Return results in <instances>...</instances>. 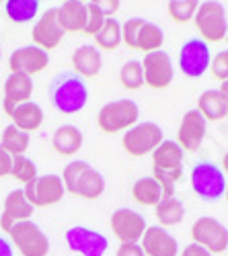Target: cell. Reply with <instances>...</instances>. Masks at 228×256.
<instances>
[{
	"mask_svg": "<svg viewBox=\"0 0 228 256\" xmlns=\"http://www.w3.org/2000/svg\"><path fill=\"white\" fill-rule=\"evenodd\" d=\"M50 100L60 113L74 115L87 106L89 88L78 74L62 72L50 84Z\"/></svg>",
	"mask_w": 228,
	"mask_h": 256,
	"instance_id": "obj_1",
	"label": "cell"
},
{
	"mask_svg": "<svg viewBox=\"0 0 228 256\" xmlns=\"http://www.w3.org/2000/svg\"><path fill=\"white\" fill-rule=\"evenodd\" d=\"M189 184H191V190L201 201L214 203V201H220L224 197L226 174L222 172V168L216 166L214 162L203 160V162H197L191 168Z\"/></svg>",
	"mask_w": 228,
	"mask_h": 256,
	"instance_id": "obj_2",
	"label": "cell"
},
{
	"mask_svg": "<svg viewBox=\"0 0 228 256\" xmlns=\"http://www.w3.org/2000/svg\"><path fill=\"white\" fill-rule=\"evenodd\" d=\"M140 109L138 104L130 98H117L101 106L97 115V125L101 132L105 134H117V132H128L130 127L138 123Z\"/></svg>",
	"mask_w": 228,
	"mask_h": 256,
	"instance_id": "obj_3",
	"label": "cell"
},
{
	"mask_svg": "<svg viewBox=\"0 0 228 256\" xmlns=\"http://www.w3.org/2000/svg\"><path fill=\"white\" fill-rule=\"evenodd\" d=\"M195 29L199 31V37L205 44H214V41H222L228 31V20H226V10L222 2L218 0H205L195 10L193 16Z\"/></svg>",
	"mask_w": 228,
	"mask_h": 256,
	"instance_id": "obj_4",
	"label": "cell"
},
{
	"mask_svg": "<svg viewBox=\"0 0 228 256\" xmlns=\"http://www.w3.org/2000/svg\"><path fill=\"white\" fill-rule=\"evenodd\" d=\"M9 240L21 256H48L50 238L35 222H19L9 230Z\"/></svg>",
	"mask_w": 228,
	"mask_h": 256,
	"instance_id": "obj_5",
	"label": "cell"
},
{
	"mask_svg": "<svg viewBox=\"0 0 228 256\" xmlns=\"http://www.w3.org/2000/svg\"><path fill=\"white\" fill-rule=\"evenodd\" d=\"M162 140H164V134L160 130V125L144 121V123H136L128 132H123L121 146L130 156L144 158V156L152 154Z\"/></svg>",
	"mask_w": 228,
	"mask_h": 256,
	"instance_id": "obj_6",
	"label": "cell"
},
{
	"mask_svg": "<svg viewBox=\"0 0 228 256\" xmlns=\"http://www.w3.org/2000/svg\"><path fill=\"white\" fill-rule=\"evenodd\" d=\"M210 46L201 37H191L181 46L179 52V70L187 78H201L210 70Z\"/></svg>",
	"mask_w": 228,
	"mask_h": 256,
	"instance_id": "obj_7",
	"label": "cell"
},
{
	"mask_svg": "<svg viewBox=\"0 0 228 256\" xmlns=\"http://www.w3.org/2000/svg\"><path fill=\"white\" fill-rule=\"evenodd\" d=\"M191 240L193 244L205 248L212 256L222 254L228 248V228L208 216L197 218L191 226Z\"/></svg>",
	"mask_w": 228,
	"mask_h": 256,
	"instance_id": "obj_8",
	"label": "cell"
},
{
	"mask_svg": "<svg viewBox=\"0 0 228 256\" xmlns=\"http://www.w3.org/2000/svg\"><path fill=\"white\" fill-rule=\"evenodd\" d=\"M109 226H111V232L115 234V238L121 244H140L144 232L148 228L144 216H140L138 211H134L130 207L115 209L109 218Z\"/></svg>",
	"mask_w": 228,
	"mask_h": 256,
	"instance_id": "obj_9",
	"label": "cell"
},
{
	"mask_svg": "<svg viewBox=\"0 0 228 256\" xmlns=\"http://www.w3.org/2000/svg\"><path fill=\"white\" fill-rule=\"evenodd\" d=\"M23 193L33 207H50L62 201L66 188L58 174H41L23 186Z\"/></svg>",
	"mask_w": 228,
	"mask_h": 256,
	"instance_id": "obj_10",
	"label": "cell"
},
{
	"mask_svg": "<svg viewBox=\"0 0 228 256\" xmlns=\"http://www.w3.org/2000/svg\"><path fill=\"white\" fill-rule=\"evenodd\" d=\"M66 244L72 252L82 256H103L109 248V240L101 232L85 226H74L66 232Z\"/></svg>",
	"mask_w": 228,
	"mask_h": 256,
	"instance_id": "obj_11",
	"label": "cell"
},
{
	"mask_svg": "<svg viewBox=\"0 0 228 256\" xmlns=\"http://www.w3.org/2000/svg\"><path fill=\"white\" fill-rule=\"evenodd\" d=\"M142 70H144V84H148L150 88H167L173 82L175 70H173V62L167 52H152L146 54L142 60Z\"/></svg>",
	"mask_w": 228,
	"mask_h": 256,
	"instance_id": "obj_12",
	"label": "cell"
},
{
	"mask_svg": "<svg viewBox=\"0 0 228 256\" xmlns=\"http://www.w3.org/2000/svg\"><path fill=\"white\" fill-rule=\"evenodd\" d=\"M64 35H66V31L60 27L56 8H48L44 14H39V18L35 20V25H33V31H31L33 46L41 48L44 52L56 50L62 44Z\"/></svg>",
	"mask_w": 228,
	"mask_h": 256,
	"instance_id": "obj_13",
	"label": "cell"
},
{
	"mask_svg": "<svg viewBox=\"0 0 228 256\" xmlns=\"http://www.w3.org/2000/svg\"><path fill=\"white\" fill-rule=\"evenodd\" d=\"M208 132V121L201 117L197 109H189L183 115L179 132H177V144L181 146L183 152H197Z\"/></svg>",
	"mask_w": 228,
	"mask_h": 256,
	"instance_id": "obj_14",
	"label": "cell"
},
{
	"mask_svg": "<svg viewBox=\"0 0 228 256\" xmlns=\"http://www.w3.org/2000/svg\"><path fill=\"white\" fill-rule=\"evenodd\" d=\"M183 150L175 140H162L156 150L150 154L152 156V168L162 170L164 174H169L175 182L183 178Z\"/></svg>",
	"mask_w": 228,
	"mask_h": 256,
	"instance_id": "obj_15",
	"label": "cell"
},
{
	"mask_svg": "<svg viewBox=\"0 0 228 256\" xmlns=\"http://www.w3.org/2000/svg\"><path fill=\"white\" fill-rule=\"evenodd\" d=\"M50 64V54L44 52L37 46H23L11 54L9 58V68L11 72L19 74H27L33 76L37 72H44Z\"/></svg>",
	"mask_w": 228,
	"mask_h": 256,
	"instance_id": "obj_16",
	"label": "cell"
},
{
	"mask_svg": "<svg viewBox=\"0 0 228 256\" xmlns=\"http://www.w3.org/2000/svg\"><path fill=\"white\" fill-rule=\"evenodd\" d=\"M140 246L146 256H179V242L160 226L146 228Z\"/></svg>",
	"mask_w": 228,
	"mask_h": 256,
	"instance_id": "obj_17",
	"label": "cell"
},
{
	"mask_svg": "<svg viewBox=\"0 0 228 256\" xmlns=\"http://www.w3.org/2000/svg\"><path fill=\"white\" fill-rule=\"evenodd\" d=\"M33 211H35V207L27 201L23 188H15V190H11V193L7 195V199H5L3 216H0V228L9 234V230L15 224L31 220Z\"/></svg>",
	"mask_w": 228,
	"mask_h": 256,
	"instance_id": "obj_18",
	"label": "cell"
},
{
	"mask_svg": "<svg viewBox=\"0 0 228 256\" xmlns=\"http://www.w3.org/2000/svg\"><path fill=\"white\" fill-rule=\"evenodd\" d=\"M33 94V80L27 74H19V72H11L9 78L5 80V98H3V106L5 113L9 115L17 104L31 100Z\"/></svg>",
	"mask_w": 228,
	"mask_h": 256,
	"instance_id": "obj_19",
	"label": "cell"
},
{
	"mask_svg": "<svg viewBox=\"0 0 228 256\" xmlns=\"http://www.w3.org/2000/svg\"><path fill=\"white\" fill-rule=\"evenodd\" d=\"M56 10H58L60 27L66 33H85L87 18H89L87 2H80V0H64Z\"/></svg>",
	"mask_w": 228,
	"mask_h": 256,
	"instance_id": "obj_20",
	"label": "cell"
},
{
	"mask_svg": "<svg viewBox=\"0 0 228 256\" xmlns=\"http://www.w3.org/2000/svg\"><path fill=\"white\" fill-rule=\"evenodd\" d=\"M72 68L80 78H95L101 74L103 60L95 46H80L72 54Z\"/></svg>",
	"mask_w": 228,
	"mask_h": 256,
	"instance_id": "obj_21",
	"label": "cell"
},
{
	"mask_svg": "<svg viewBox=\"0 0 228 256\" xmlns=\"http://www.w3.org/2000/svg\"><path fill=\"white\" fill-rule=\"evenodd\" d=\"M9 117L13 119V125L19 127L21 132H35L44 123V109L35 102V100H27V102H21L17 104L15 109L9 113Z\"/></svg>",
	"mask_w": 228,
	"mask_h": 256,
	"instance_id": "obj_22",
	"label": "cell"
},
{
	"mask_svg": "<svg viewBox=\"0 0 228 256\" xmlns=\"http://www.w3.org/2000/svg\"><path fill=\"white\" fill-rule=\"evenodd\" d=\"M82 132L76 125H60L52 136V146L60 156H74L82 148Z\"/></svg>",
	"mask_w": 228,
	"mask_h": 256,
	"instance_id": "obj_23",
	"label": "cell"
},
{
	"mask_svg": "<svg viewBox=\"0 0 228 256\" xmlns=\"http://www.w3.org/2000/svg\"><path fill=\"white\" fill-rule=\"evenodd\" d=\"M226 109H228V102L226 98L220 94V90L210 88V90H203L197 98V111L201 113V117L205 121H220L226 117Z\"/></svg>",
	"mask_w": 228,
	"mask_h": 256,
	"instance_id": "obj_24",
	"label": "cell"
},
{
	"mask_svg": "<svg viewBox=\"0 0 228 256\" xmlns=\"http://www.w3.org/2000/svg\"><path fill=\"white\" fill-rule=\"evenodd\" d=\"M103 193H105V176H103L97 168L89 166L85 172H82V176L78 178L74 195L82 197V199H89V201H95Z\"/></svg>",
	"mask_w": 228,
	"mask_h": 256,
	"instance_id": "obj_25",
	"label": "cell"
},
{
	"mask_svg": "<svg viewBox=\"0 0 228 256\" xmlns=\"http://www.w3.org/2000/svg\"><path fill=\"white\" fill-rule=\"evenodd\" d=\"M132 197H134L136 203H140V205H144V207H156V205L164 199L160 184H158L152 176H142V178H138V180L134 182V186H132Z\"/></svg>",
	"mask_w": 228,
	"mask_h": 256,
	"instance_id": "obj_26",
	"label": "cell"
},
{
	"mask_svg": "<svg viewBox=\"0 0 228 256\" xmlns=\"http://www.w3.org/2000/svg\"><path fill=\"white\" fill-rule=\"evenodd\" d=\"M154 216H156L160 228H173V226H179L183 222L185 207L177 197H164L154 207Z\"/></svg>",
	"mask_w": 228,
	"mask_h": 256,
	"instance_id": "obj_27",
	"label": "cell"
},
{
	"mask_svg": "<svg viewBox=\"0 0 228 256\" xmlns=\"http://www.w3.org/2000/svg\"><path fill=\"white\" fill-rule=\"evenodd\" d=\"M31 144V136L27 132H21L19 127H15L13 123L3 130V138H0V148L5 152H9L13 158L15 156H25V152L29 150Z\"/></svg>",
	"mask_w": 228,
	"mask_h": 256,
	"instance_id": "obj_28",
	"label": "cell"
},
{
	"mask_svg": "<svg viewBox=\"0 0 228 256\" xmlns=\"http://www.w3.org/2000/svg\"><path fill=\"white\" fill-rule=\"evenodd\" d=\"M5 10L13 23H31L39 12V0H5Z\"/></svg>",
	"mask_w": 228,
	"mask_h": 256,
	"instance_id": "obj_29",
	"label": "cell"
},
{
	"mask_svg": "<svg viewBox=\"0 0 228 256\" xmlns=\"http://www.w3.org/2000/svg\"><path fill=\"white\" fill-rule=\"evenodd\" d=\"M164 44V33L158 25L154 23H144L142 29L138 31V39H136V50L144 52V54H152V52H158Z\"/></svg>",
	"mask_w": 228,
	"mask_h": 256,
	"instance_id": "obj_30",
	"label": "cell"
},
{
	"mask_svg": "<svg viewBox=\"0 0 228 256\" xmlns=\"http://www.w3.org/2000/svg\"><path fill=\"white\" fill-rule=\"evenodd\" d=\"M95 44H97V50L101 48V50H107V52L119 48V44H121V23L117 18H113V16L105 18L101 31L95 35Z\"/></svg>",
	"mask_w": 228,
	"mask_h": 256,
	"instance_id": "obj_31",
	"label": "cell"
},
{
	"mask_svg": "<svg viewBox=\"0 0 228 256\" xmlns=\"http://www.w3.org/2000/svg\"><path fill=\"white\" fill-rule=\"evenodd\" d=\"M119 82L126 90H138L144 86V70H142V62L130 60L121 66L119 70Z\"/></svg>",
	"mask_w": 228,
	"mask_h": 256,
	"instance_id": "obj_32",
	"label": "cell"
},
{
	"mask_svg": "<svg viewBox=\"0 0 228 256\" xmlns=\"http://www.w3.org/2000/svg\"><path fill=\"white\" fill-rule=\"evenodd\" d=\"M199 6V0H169V14L175 23H189L195 16V10Z\"/></svg>",
	"mask_w": 228,
	"mask_h": 256,
	"instance_id": "obj_33",
	"label": "cell"
},
{
	"mask_svg": "<svg viewBox=\"0 0 228 256\" xmlns=\"http://www.w3.org/2000/svg\"><path fill=\"white\" fill-rule=\"evenodd\" d=\"M11 176L15 180H19V182L27 184L33 178H37L39 174H37V166H35V162L31 158H27V156H15L13 158V168H11Z\"/></svg>",
	"mask_w": 228,
	"mask_h": 256,
	"instance_id": "obj_34",
	"label": "cell"
},
{
	"mask_svg": "<svg viewBox=\"0 0 228 256\" xmlns=\"http://www.w3.org/2000/svg\"><path fill=\"white\" fill-rule=\"evenodd\" d=\"M91 164L89 162H85V160H74V162H68L66 166H64V170H62V182H64V188L68 190L70 195H74V188H76V182H78V178L82 176V172L89 168Z\"/></svg>",
	"mask_w": 228,
	"mask_h": 256,
	"instance_id": "obj_35",
	"label": "cell"
},
{
	"mask_svg": "<svg viewBox=\"0 0 228 256\" xmlns=\"http://www.w3.org/2000/svg\"><path fill=\"white\" fill-rule=\"evenodd\" d=\"M144 23H146V18H142V16H132V18H128L126 23L121 25V41H123V44H126L128 48L136 50L138 31L142 29Z\"/></svg>",
	"mask_w": 228,
	"mask_h": 256,
	"instance_id": "obj_36",
	"label": "cell"
},
{
	"mask_svg": "<svg viewBox=\"0 0 228 256\" xmlns=\"http://www.w3.org/2000/svg\"><path fill=\"white\" fill-rule=\"evenodd\" d=\"M210 72L214 74L216 80H228V50L218 52L212 62H210Z\"/></svg>",
	"mask_w": 228,
	"mask_h": 256,
	"instance_id": "obj_37",
	"label": "cell"
},
{
	"mask_svg": "<svg viewBox=\"0 0 228 256\" xmlns=\"http://www.w3.org/2000/svg\"><path fill=\"white\" fill-rule=\"evenodd\" d=\"M87 10H89V18H87V27H85V33L87 35H97L103 27V23H105V16H103L93 4H87Z\"/></svg>",
	"mask_w": 228,
	"mask_h": 256,
	"instance_id": "obj_38",
	"label": "cell"
},
{
	"mask_svg": "<svg viewBox=\"0 0 228 256\" xmlns=\"http://www.w3.org/2000/svg\"><path fill=\"white\" fill-rule=\"evenodd\" d=\"M89 4H93L103 16L109 18V16H113L119 10L121 0H89Z\"/></svg>",
	"mask_w": 228,
	"mask_h": 256,
	"instance_id": "obj_39",
	"label": "cell"
},
{
	"mask_svg": "<svg viewBox=\"0 0 228 256\" xmlns=\"http://www.w3.org/2000/svg\"><path fill=\"white\" fill-rule=\"evenodd\" d=\"M115 256H146L140 244H119Z\"/></svg>",
	"mask_w": 228,
	"mask_h": 256,
	"instance_id": "obj_40",
	"label": "cell"
},
{
	"mask_svg": "<svg viewBox=\"0 0 228 256\" xmlns=\"http://www.w3.org/2000/svg\"><path fill=\"white\" fill-rule=\"evenodd\" d=\"M11 168H13V156L0 148V178L11 176Z\"/></svg>",
	"mask_w": 228,
	"mask_h": 256,
	"instance_id": "obj_41",
	"label": "cell"
},
{
	"mask_svg": "<svg viewBox=\"0 0 228 256\" xmlns=\"http://www.w3.org/2000/svg\"><path fill=\"white\" fill-rule=\"evenodd\" d=\"M179 256H212V254L205 250V248L197 246V244H189V246L183 248V252H181Z\"/></svg>",
	"mask_w": 228,
	"mask_h": 256,
	"instance_id": "obj_42",
	"label": "cell"
},
{
	"mask_svg": "<svg viewBox=\"0 0 228 256\" xmlns=\"http://www.w3.org/2000/svg\"><path fill=\"white\" fill-rule=\"evenodd\" d=\"M0 256H15V248L11 244V240L0 236Z\"/></svg>",
	"mask_w": 228,
	"mask_h": 256,
	"instance_id": "obj_43",
	"label": "cell"
},
{
	"mask_svg": "<svg viewBox=\"0 0 228 256\" xmlns=\"http://www.w3.org/2000/svg\"><path fill=\"white\" fill-rule=\"evenodd\" d=\"M218 90H220V94H222V96L226 98V102H228V80H224V82L220 84V88H218Z\"/></svg>",
	"mask_w": 228,
	"mask_h": 256,
	"instance_id": "obj_44",
	"label": "cell"
},
{
	"mask_svg": "<svg viewBox=\"0 0 228 256\" xmlns=\"http://www.w3.org/2000/svg\"><path fill=\"white\" fill-rule=\"evenodd\" d=\"M222 172L228 174V152L222 156Z\"/></svg>",
	"mask_w": 228,
	"mask_h": 256,
	"instance_id": "obj_45",
	"label": "cell"
},
{
	"mask_svg": "<svg viewBox=\"0 0 228 256\" xmlns=\"http://www.w3.org/2000/svg\"><path fill=\"white\" fill-rule=\"evenodd\" d=\"M224 199L228 201V180H226V190H224Z\"/></svg>",
	"mask_w": 228,
	"mask_h": 256,
	"instance_id": "obj_46",
	"label": "cell"
},
{
	"mask_svg": "<svg viewBox=\"0 0 228 256\" xmlns=\"http://www.w3.org/2000/svg\"><path fill=\"white\" fill-rule=\"evenodd\" d=\"M224 39H226V44H228V31H226V37H224Z\"/></svg>",
	"mask_w": 228,
	"mask_h": 256,
	"instance_id": "obj_47",
	"label": "cell"
},
{
	"mask_svg": "<svg viewBox=\"0 0 228 256\" xmlns=\"http://www.w3.org/2000/svg\"><path fill=\"white\" fill-rule=\"evenodd\" d=\"M0 58H3V48H0Z\"/></svg>",
	"mask_w": 228,
	"mask_h": 256,
	"instance_id": "obj_48",
	"label": "cell"
},
{
	"mask_svg": "<svg viewBox=\"0 0 228 256\" xmlns=\"http://www.w3.org/2000/svg\"><path fill=\"white\" fill-rule=\"evenodd\" d=\"M226 119H228V109H226Z\"/></svg>",
	"mask_w": 228,
	"mask_h": 256,
	"instance_id": "obj_49",
	"label": "cell"
},
{
	"mask_svg": "<svg viewBox=\"0 0 228 256\" xmlns=\"http://www.w3.org/2000/svg\"><path fill=\"white\" fill-rule=\"evenodd\" d=\"M80 2H87V0H80Z\"/></svg>",
	"mask_w": 228,
	"mask_h": 256,
	"instance_id": "obj_50",
	"label": "cell"
},
{
	"mask_svg": "<svg viewBox=\"0 0 228 256\" xmlns=\"http://www.w3.org/2000/svg\"><path fill=\"white\" fill-rule=\"evenodd\" d=\"M3 2H5V0H0V4H3Z\"/></svg>",
	"mask_w": 228,
	"mask_h": 256,
	"instance_id": "obj_51",
	"label": "cell"
},
{
	"mask_svg": "<svg viewBox=\"0 0 228 256\" xmlns=\"http://www.w3.org/2000/svg\"><path fill=\"white\" fill-rule=\"evenodd\" d=\"M226 254H228V248H226Z\"/></svg>",
	"mask_w": 228,
	"mask_h": 256,
	"instance_id": "obj_52",
	"label": "cell"
},
{
	"mask_svg": "<svg viewBox=\"0 0 228 256\" xmlns=\"http://www.w3.org/2000/svg\"><path fill=\"white\" fill-rule=\"evenodd\" d=\"M39 2H41V0H39Z\"/></svg>",
	"mask_w": 228,
	"mask_h": 256,
	"instance_id": "obj_53",
	"label": "cell"
}]
</instances>
